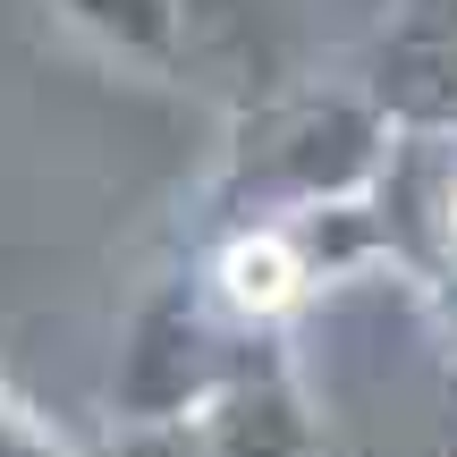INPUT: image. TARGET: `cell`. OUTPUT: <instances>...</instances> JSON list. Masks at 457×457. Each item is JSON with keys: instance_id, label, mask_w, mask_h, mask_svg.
<instances>
[{"instance_id": "cell-1", "label": "cell", "mask_w": 457, "mask_h": 457, "mask_svg": "<svg viewBox=\"0 0 457 457\" xmlns=\"http://www.w3.org/2000/svg\"><path fill=\"white\" fill-rule=\"evenodd\" d=\"M373 162H381V111L364 102H279L245 128V170L271 187L279 212L364 187Z\"/></svg>"}, {"instance_id": "cell-2", "label": "cell", "mask_w": 457, "mask_h": 457, "mask_svg": "<svg viewBox=\"0 0 457 457\" xmlns=\"http://www.w3.org/2000/svg\"><path fill=\"white\" fill-rule=\"evenodd\" d=\"M373 111L407 128H457V0H407L373 51Z\"/></svg>"}, {"instance_id": "cell-3", "label": "cell", "mask_w": 457, "mask_h": 457, "mask_svg": "<svg viewBox=\"0 0 457 457\" xmlns=\"http://www.w3.org/2000/svg\"><path fill=\"white\" fill-rule=\"evenodd\" d=\"M313 237H322V204H296V212H279V220H245L212 254V296L228 313H254V322L288 313L296 296L330 271V254H313Z\"/></svg>"}, {"instance_id": "cell-4", "label": "cell", "mask_w": 457, "mask_h": 457, "mask_svg": "<svg viewBox=\"0 0 457 457\" xmlns=\"http://www.w3.org/2000/svg\"><path fill=\"white\" fill-rule=\"evenodd\" d=\"M204 457H322L296 381L279 373V364L220 381V390H212V415H204Z\"/></svg>"}, {"instance_id": "cell-5", "label": "cell", "mask_w": 457, "mask_h": 457, "mask_svg": "<svg viewBox=\"0 0 457 457\" xmlns=\"http://www.w3.org/2000/svg\"><path fill=\"white\" fill-rule=\"evenodd\" d=\"M204 381V322L187 296H162V305H145V322H136V347H128V373H119V407L136 415V424H170V415L195 398Z\"/></svg>"}, {"instance_id": "cell-6", "label": "cell", "mask_w": 457, "mask_h": 457, "mask_svg": "<svg viewBox=\"0 0 457 457\" xmlns=\"http://www.w3.org/2000/svg\"><path fill=\"white\" fill-rule=\"evenodd\" d=\"M60 9L128 60H162L179 43V0H60Z\"/></svg>"}, {"instance_id": "cell-7", "label": "cell", "mask_w": 457, "mask_h": 457, "mask_svg": "<svg viewBox=\"0 0 457 457\" xmlns=\"http://www.w3.org/2000/svg\"><path fill=\"white\" fill-rule=\"evenodd\" d=\"M0 457H68L60 441H51V432L43 424H34V415L26 407H17V398L9 390H0Z\"/></svg>"}, {"instance_id": "cell-8", "label": "cell", "mask_w": 457, "mask_h": 457, "mask_svg": "<svg viewBox=\"0 0 457 457\" xmlns=\"http://www.w3.org/2000/svg\"><path fill=\"white\" fill-rule=\"evenodd\" d=\"M128 457H204V441L187 449V432H162V424H145V432L128 441Z\"/></svg>"}, {"instance_id": "cell-9", "label": "cell", "mask_w": 457, "mask_h": 457, "mask_svg": "<svg viewBox=\"0 0 457 457\" xmlns=\"http://www.w3.org/2000/svg\"><path fill=\"white\" fill-rule=\"evenodd\" d=\"M441 212H449V245H457V187H449V204H441Z\"/></svg>"}, {"instance_id": "cell-10", "label": "cell", "mask_w": 457, "mask_h": 457, "mask_svg": "<svg viewBox=\"0 0 457 457\" xmlns=\"http://www.w3.org/2000/svg\"><path fill=\"white\" fill-rule=\"evenodd\" d=\"M449 322H457V288H449Z\"/></svg>"}]
</instances>
